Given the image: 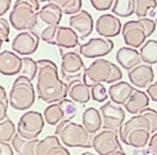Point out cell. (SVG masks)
Instances as JSON below:
<instances>
[{
	"instance_id": "28",
	"label": "cell",
	"mask_w": 157,
	"mask_h": 155,
	"mask_svg": "<svg viewBox=\"0 0 157 155\" xmlns=\"http://www.w3.org/2000/svg\"><path fill=\"white\" fill-rule=\"evenodd\" d=\"M136 0H115L112 12L122 18L131 16L135 13Z\"/></svg>"
},
{
	"instance_id": "47",
	"label": "cell",
	"mask_w": 157,
	"mask_h": 155,
	"mask_svg": "<svg viewBox=\"0 0 157 155\" xmlns=\"http://www.w3.org/2000/svg\"><path fill=\"white\" fill-rule=\"evenodd\" d=\"M39 2H48V0H38Z\"/></svg>"
},
{
	"instance_id": "36",
	"label": "cell",
	"mask_w": 157,
	"mask_h": 155,
	"mask_svg": "<svg viewBox=\"0 0 157 155\" xmlns=\"http://www.w3.org/2000/svg\"><path fill=\"white\" fill-rule=\"evenodd\" d=\"M92 99L97 102H104L108 98V93L105 86L102 83H99L91 87L90 90Z\"/></svg>"
},
{
	"instance_id": "25",
	"label": "cell",
	"mask_w": 157,
	"mask_h": 155,
	"mask_svg": "<svg viewBox=\"0 0 157 155\" xmlns=\"http://www.w3.org/2000/svg\"><path fill=\"white\" fill-rule=\"evenodd\" d=\"M135 14L138 18H150L157 23V1L136 0Z\"/></svg>"
},
{
	"instance_id": "42",
	"label": "cell",
	"mask_w": 157,
	"mask_h": 155,
	"mask_svg": "<svg viewBox=\"0 0 157 155\" xmlns=\"http://www.w3.org/2000/svg\"><path fill=\"white\" fill-rule=\"evenodd\" d=\"M147 91L150 98L155 102H157V81L149 86Z\"/></svg>"
},
{
	"instance_id": "33",
	"label": "cell",
	"mask_w": 157,
	"mask_h": 155,
	"mask_svg": "<svg viewBox=\"0 0 157 155\" xmlns=\"http://www.w3.org/2000/svg\"><path fill=\"white\" fill-rule=\"evenodd\" d=\"M38 72V65L37 61L29 57L21 58V69L20 75L26 77L31 81L34 80Z\"/></svg>"
},
{
	"instance_id": "32",
	"label": "cell",
	"mask_w": 157,
	"mask_h": 155,
	"mask_svg": "<svg viewBox=\"0 0 157 155\" xmlns=\"http://www.w3.org/2000/svg\"><path fill=\"white\" fill-rule=\"evenodd\" d=\"M15 125L12 120L6 117L0 121V141L9 143L15 135Z\"/></svg>"
},
{
	"instance_id": "19",
	"label": "cell",
	"mask_w": 157,
	"mask_h": 155,
	"mask_svg": "<svg viewBox=\"0 0 157 155\" xmlns=\"http://www.w3.org/2000/svg\"><path fill=\"white\" fill-rule=\"evenodd\" d=\"M21 69V58L16 54L5 50L0 55V72L7 76L20 74Z\"/></svg>"
},
{
	"instance_id": "20",
	"label": "cell",
	"mask_w": 157,
	"mask_h": 155,
	"mask_svg": "<svg viewBox=\"0 0 157 155\" xmlns=\"http://www.w3.org/2000/svg\"><path fill=\"white\" fill-rule=\"evenodd\" d=\"M63 12L58 6L53 3L45 5L38 12V20L46 25L45 28L56 29L59 26L62 18Z\"/></svg>"
},
{
	"instance_id": "45",
	"label": "cell",
	"mask_w": 157,
	"mask_h": 155,
	"mask_svg": "<svg viewBox=\"0 0 157 155\" xmlns=\"http://www.w3.org/2000/svg\"><path fill=\"white\" fill-rule=\"evenodd\" d=\"M110 155H127V154H126L125 152H124L123 150H117V151L114 152V153H111Z\"/></svg>"
},
{
	"instance_id": "24",
	"label": "cell",
	"mask_w": 157,
	"mask_h": 155,
	"mask_svg": "<svg viewBox=\"0 0 157 155\" xmlns=\"http://www.w3.org/2000/svg\"><path fill=\"white\" fill-rule=\"evenodd\" d=\"M82 124L89 133L94 134L103 125L101 114L95 107H88L83 112Z\"/></svg>"
},
{
	"instance_id": "27",
	"label": "cell",
	"mask_w": 157,
	"mask_h": 155,
	"mask_svg": "<svg viewBox=\"0 0 157 155\" xmlns=\"http://www.w3.org/2000/svg\"><path fill=\"white\" fill-rule=\"evenodd\" d=\"M150 132L144 128H138L132 130L124 141V144L136 148L144 147L149 142Z\"/></svg>"
},
{
	"instance_id": "7",
	"label": "cell",
	"mask_w": 157,
	"mask_h": 155,
	"mask_svg": "<svg viewBox=\"0 0 157 155\" xmlns=\"http://www.w3.org/2000/svg\"><path fill=\"white\" fill-rule=\"evenodd\" d=\"M144 128L151 134L157 132V110L147 107L137 115L132 117L127 122L124 123L119 130L120 138L122 142L127 135L135 129Z\"/></svg>"
},
{
	"instance_id": "43",
	"label": "cell",
	"mask_w": 157,
	"mask_h": 155,
	"mask_svg": "<svg viewBox=\"0 0 157 155\" xmlns=\"http://www.w3.org/2000/svg\"><path fill=\"white\" fill-rule=\"evenodd\" d=\"M1 146V153L0 155H14L13 150L9 143L1 142L0 143Z\"/></svg>"
},
{
	"instance_id": "5",
	"label": "cell",
	"mask_w": 157,
	"mask_h": 155,
	"mask_svg": "<svg viewBox=\"0 0 157 155\" xmlns=\"http://www.w3.org/2000/svg\"><path fill=\"white\" fill-rule=\"evenodd\" d=\"M157 23L150 18H139L127 21L123 26L122 35L126 45L138 48L153 34Z\"/></svg>"
},
{
	"instance_id": "22",
	"label": "cell",
	"mask_w": 157,
	"mask_h": 155,
	"mask_svg": "<svg viewBox=\"0 0 157 155\" xmlns=\"http://www.w3.org/2000/svg\"><path fill=\"white\" fill-rule=\"evenodd\" d=\"M67 95L71 99L79 104H85L90 99L91 93L84 81L80 79H74L69 83Z\"/></svg>"
},
{
	"instance_id": "4",
	"label": "cell",
	"mask_w": 157,
	"mask_h": 155,
	"mask_svg": "<svg viewBox=\"0 0 157 155\" xmlns=\"http://www.w3.org/2000/svg\"><path fill=\"white\" fill-rule=\"evenodd\" d=\"M55 134L66 147L82 148L93 147L94 136L89 133L83 124L71 121H62L57 125Z\"/></svg>"
},
{
	"instance_id": "2",
	"label": "cell",
	"mask_w": 157,
	"mask_h": 155,
	"mask_svg": "<svg viewBox=\"0 0 157 155\" xmlns=\"http://www.w3.org/2000/svg\"><path fill=\"white\" fill-rule=\"evenodd\" d=\"M122 78V72L117 64L108 60L98 58L86 68L83 81L87 87H92L99 83L116 82Z\"/></svg>"
},
{
	"instance_id": "17",
	"label": "cell",
	"mask_w": 157,
	"mask_h": 155,
	"mask_svg": "<svg viewBox=\"0 0 157 155\" xmlns=\"http://www.w3.org/2000/svg\"><path fill=\"white\" fill-rule=\"evenodd\" d=\"M49 44L64 48H74L79 45V37L71 27L58 26Z\"/></svg>"
},
{
	"instance_id": "48",
	"label": "cell",
	"mask_w": 157,
	"mask_h": 155,
	"mask_svg": "<svg viewBox=\"0 0 157 155\" xmlns=\"http://www.w3.org/2000/svg\"></svg>"
},
{
	"instance_id": "13",
	"label": "cell",
	"mask_w": 157,
	"mask_h": 155,
	"mask_svg": "<svg viewBox=\"0 0 157 155\" xmlns=\"http://www.w3.org/2000/svg\"><path fill=\"white\" fill-rule=\"evenodd\" d=\"M113 48V41L109 38H93L85 44L81 45L80 53L87 58H95L108 55Z\"/></svg>"
},
{
	"instance_id": "8",
	"label": "cell",
	"mask_w": 157,
	"mask_h": 155,
	"mask_svg": "<svg viewBox=\"0 0 157 155\" xmlns=\"http://www.w3.org/2000/svg\"><path fill=\"white\" fill-rule=\"evenodd\" d=\"M44 126V118L40 112L30 110L20 118L17 133L25 139H36Z\"/></svg>"
},
{
	"instance_id": "11",
	"label": "cell",
	"mask_w": 157,
	"mask_h": 155,
	"mask_svg": "<svg viewBox=\"0 0 157 155\" xmlns=\"http://www.w3.org/2000/svg\"><path fill=\"white\" fill-rule=\"evenodd\" d=\"M93 148L99 155H110L117 150H122L116 130L107 129L94 137Z\"/></svg>"
},
{
	"instance_id": "14",
	"label": "cell",
	"mask_w": 157,
	"mask_h": 155,
	"mask_svg": "<svg viewBox=\"0 0 157 155\" xmlns=\"http://www.w3.org/2000/svg\"><path fill=\"white\" fill-rule=\"evenodd\" d=\"M69 25L76 32L79 38L84 39L93 32L94 20L88 12L81 10L70 17Z\"/></svg>"
},
{
	"instance_id": "39",
	"label": "cell",
	"mask_w": 157,
	"mask_h": 155,
	"mask_svg": "<svg viewBox=\"0 0 157 155\" xmlns=\"http://www.w3.org/2000/svg\"><path fill=\"white\" fill-rule=\"evenodd\" d=\"M92 6L98 11L109 10L114 0H90Z\"/></svg>"
},
{
	"instance_id": "34",
	"label": "cell",
	"mask_w": 157,
	"mask_h": 155,
	"mask_svg": "<svg viewBox=\"0 0 157 155\" xmlns=\"http://www.w3.org/2000/svg\"><path fill=\"white\" fill-rule=\"evenodd\" d=\"M61 144L57 136H48L38 141L36 147V155H46L51 148Z\"/></svg>"
},
{
	"instance_id": "18",
	"label": "cell",
	"mask_w": 157,
	"mask_h": 155,
	"mask_svg": "<svg viewBox=\"0 0 157 155\" xmlns=\"http://www.w3.org/2000/svg\"><path fill=\"white\" fill-rule=\"evenodd\" d=\"M116 60L121 67L127 71L132 70L141 64L143 61L140 52L130 47H122L118 49L116 53Z\"/></svg>"
},
{
	"instance_id": "31",
	"label": "cell",
	"mask_w": 157,
	"mask_h": 155,
	"mask_svg": "<svg viewBox=\"0 0 157 155\" xmlns=\"http://www.w3.org/2000/svg\"><path fill=\"white\" fill-rule=\"evenodd\" d=\"M48 2L58 6L66 15H75L81 11L82 6V0H48Z\"/></svg>"
},
{
	"instance_id": "38",
	"label": "cell",
	"mask_w": 157,
	"mask_h": 155,
	"mask_svg": "<svg viewBox=\"0 0 157 155\" xmlns=\"http://www.w3.org/2000/svg\"><path fill=\"white\" fill-rule=\"evenodd\" d=\"M10 33L9 24L7 20L4 18H0V38H1V45L3 42L9 41V36Z\"/></svg>"
},
{
	"instance_id": "26",
	"label": "cell",
	"mask_w": 157,
	"mask_h": 155,
	"mask_svg": "<svg viewBox=\"0 0 157 155\" xmlns=\"http://www.w3.org/2000/svg\"><path fill=\"white\" fill-rule=\"evenodd\" d=\"M36 139H25L20 136L18 133L15 134L12 141V147L17 153L21 155H36V147L38 141Z\"/></svg>"
},
{
	"instance_id": "41",
	"label": "cell",
	"mask_w": 157,
	"mask_h": 155,
	"mask_svg": "<svg viewBox=\"0 0 157 155\" xmlns=\"http://www.w3.org/2000/svg\"><path fill=\"white\" fill-rule=\"evenodd\" d=\"M149 150L153 155H157V132L153 134L149 142Z\"/></svg>"
},
{
	"instance_id": "12",
	"label": "cell",
	"mask_w": 157,
	"mask_h": 155,
	"mask_svg": "<svg viewBox=\"0 0 157 155\" xmlns=\"http://www.w3.org/2000/svg\"><path fill=\"white\" fill-rule=\"evenodd\" d=\"M40 38L33 31H24L14 38L12 43V50L20 55H30L38 48Z\"/></svg>"
},
{
	"instance_id": "15",
	"label": "cell",
	"mask_w": 157,
	"mask_h": 155,
	"mask_svg": "<svg viewBox=\"0 0 157 155\" xmlns=\"http://www.w3.org/2000/svg\"><path fill=\"white\" fill-rule=\"evenodd\" d=\"M97 32L104 38H113L119 35L122 24L119 18L112 14H104L98 18L95 25Z\"/></svg>"
},
{
	"instance_id": "30",
	"label": "cell",
	"mask_w": 157,
	"mask_h": 155,
	"mask_svg": "<svg viewBox=\"0 0 157 155\" xmlns=\"http://www.w3.org/2000/svg\"><path fill=\"white\" fill-rule=\"evenodd\" d=\"M44 118L50 125H58L64 121V114L59 103H55L48 106L44 111Z\"/></svg>"
},
{
	"instance_id": "40",
	"label": "cell",
	"mask_w": 157,
	"mask_h": 155,
	"mask_svg": "<svg viewBox=\"0 0 157 155\" xmlns=\"http://www.w3.org/2000/svg\"><path fill=\"white\" fill-rule=\"evenodd\" d=\"M46 155H71V153L66 147L59 144L51 148Z\"/></svg>"
},
{
	"instance_id": "21",
	"label": "cell",
	"mask_w": 157,
	"mask_h": 155,
	"mask_svg": "<svg viewBox=\"0 0 157 155\" xmlns=\"http://www.w3.org/2000/svg\"><path fill=\"white\" fill-rule=\"evenodd\" d=\"M135 91L136 88L129 83L120 81L109 87L108 94L112 101L120 105L124 106Z\"/></svg>"
},
{
	"instance_id": "6",
	"label": "cell",
	"mask_w": 157,
	"mask_h": 155,
	"mask_svg": "<svg viewBox=\"0 0 157 155\" xmlns=\"http://www.w3.org/2000/svg\"><path fill=\"white\" fill-rule=\"evenodd\" d=\"M9 103L14 109L25 110L33 105L35 91L32 81L19 75L14 81L9 92Z\"/></svg>"
},
{
	"instance_id": "16",
	"label": "cell",
	"mask_w": 157,
	"mask_h": 155,
	"mask_svg": "<svg viewBox=\"0 0 157 155\" xmlns=\"http://www.w3.org/2000/svg\"><path fill=\"white\" fill-rule=\"evenodd\" d=\"M127 75L132 84L140 88H146L151 85L155 78L153 68L147 64H141L128 71Z\"/></svg>"
},
{
	"instance_id": "44",
	"label": "cell",
	"mask_w": 157,
	"mask_h": 155,
	"mask_svg": "<svg viewBox=\"0 0 157 155\" xmlns=\"http://www.w3.org/2000/svg\"><path fill=\"white\" fill-rule=\"evenodd\" d=\"M12 0H0V15H3L10 9Z\"/></svg>"
},
{
	"instance_id": "10",
	"label": "cell",
	"mask_w": 157,
	"mask_h": 155,
	"mask_svg": "<svg viewBox=\"0 0 157 155\" xmlns=\"http://www.w3.org/2000/svg\"><path fill=\"white\" fill-rule=\"evenodd\" d=\"M103 120V128L117 130L124 124L126 114L120 104L109 101L100 108Z\"/></svg>"
},
{
	"instance_id": "23",
	"label": "cell",
	"mask_w": 157,
	"mask_h": 155,
	"mask_svg": "<svg viewBox=\"0 0 157 155\" xmlns=\"http://www.w3.org/2000/svg\"><path fill=\"white\" fill-rule=\"evenodd\" d=\"M150 104V98L143 91L136 89L130 99L124 104L126 110L132 114H138L147 108Z\"/></svg>"
},
{
	"instance_id": "37",
	"label": "cell",
	"mask_w": 157,
	"mask_h": 155,
	"mask_svg": "<svg viewBox=\"0 0 157 155\" xmlns=\"http://www.w3.org/2000/svg\"><path fill=\"white\" fill-rule=\"evenodd\" d=\"M9 101L4 87L1 86L0 87V121H2L7 117Z\"/></svg>"
},
{
	"instance_id": "9",
	"label": "cell",
	"mask_w": 157,
	"mask_h": 155,
	"mask_svg": "<svg viewBox=\"0 0 157 155\" xmlns=\"http://www.w3.org/2000/svg\"><path fill=\"white\" fill-rule=\"evenodd\" d=\"M61 55V73L64 80L72 81L84 75L86 67L79 54L75 52H62Z\"/></svg>"
},
{
	"instance_id": "29",
	"label": "cell",
	"mask_w": 157,
	"mask_h": 155,
	"mask_svg": "<svg viewBox=\"0 0 157 155\" xmlns=\"http://www.w3.org/2000/svg\"><path fill=\"white\" fill-rule=\"evenodd\" d=\"M141 58L144 63L147 64H154L157 63V41L148 40L141 47L140 50Z\"/></svg>"
},
{
	"instance_id": "3",
	"label": "cell",
	"mask_w": 157,
	"mask_h": 155,
	"mask_svg": "<svg viewBox=\"0 0 157 155\" xmlns=\"http://www.w3.org/2000/svg\"><path fill=\"white\" fill-rule=\"evenodd\" d=\"M38 0H16L9 15L12 27L18 31H30L38 21Z\"/></svg>"
},
{
	"instance_id": "1",
	"label": "cell",
	"mask_w": 157,
	"mask_h": 155,
	"mask_svg": "<svg viewBox=\"0 0 157 155\" xmlns=\"http://www.w3.org/2000/svg\"><path fill=\"white\" fill-rule=\"evenodd\" d=\"M37 63L38 72L36 86L38 98L48 104L65 99L68 95V85L58 77V67L55 63L48 59L38 60Z\"/></svg>"
},
{
	"instance_id": "46",
	"label": "cell",
	"mask_w": 157,
	"mask_h": 155,
	"mask_svg": "<svg viewBox=\"0 0 157 155\" xmlns=\"http://www.w3.org/2000/svg\"><path fill=\"white\" fill-rule=\"evenodd\" d=\"M81 155H95L94 153H92L90 152H84V153H81Z\"/></svg>"
},
{
	"instance_id": "35",
	"label": "cell",
	"mask_w": 157,
	"mask_h": 155,
	"mask_svg": "<svg viewBox=\"0 0 157 155\" xmlns=\"http://www.w3.org/2000/svg\"><path fill=\"white\" fill-rule=\"evenodd\" d=\"M58 103L64 111V121H71L78 113V108H77L76 104L74 103L73 101L67 99V98L59 101Z\"/></svg>"
}]
</instances>
